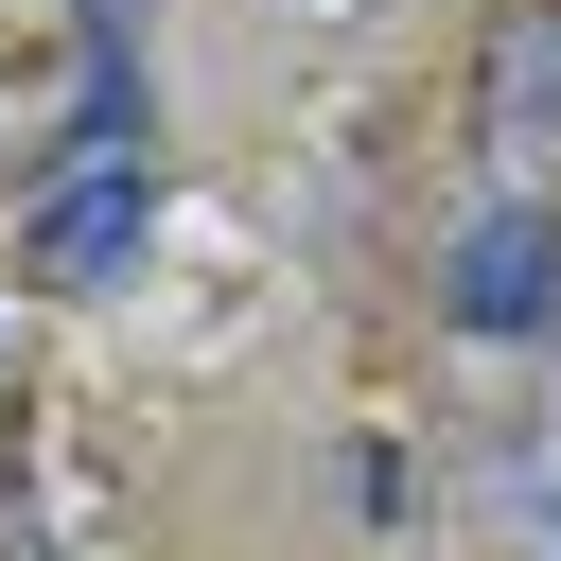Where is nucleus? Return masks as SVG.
<instances>
[{
	"label": "nucleus",
	"instance_id": "obj_2",
	"mask_svg": "<svg viewBox=\"0 0 561 561\" xmlns=\"http://www.w3.org/2000/svg\"><path fill=\"white\" fill-rule=\"evenodd\" d=\"M438 316H456V333H543V316H561V228H543L526 193L473 210L456 263H438Z\"/></svg>",
	"mask_w": 561,
	"mask_h": 561
},
{
	"label": "nucleus",
	"instance_id": "obj_1",
	"mask_svg": "<svg viewBox=\"0 0 561 561\" xmlns=\"http://www.w3.org/2000/svg\"><path fill=\"white\" fill-rule=\"evenodd\" d=\"M140 245H158V158H88V175H35V280H53V298H105Z\"/></svg>",
	"mask_w": 561,
	"mask_h": 561
},
{
	"label": "nucleus",
	"instance_id": "obj_4",
	"mask_svg": "<svg viewBox=\"0 0 561 561\" xmlns=\"http://www.w3.org/2000/svg\"><path fill=\"white\" fill-rule=\"evenodd\" d=\"M491 526H508L526 561H561V438H508V456H491Z\"/></svg>",
	"mask_w": 561,
	"mask_h": 561
},
{
	"label": "nucleus",
	"instance_id": "obj_3",
	"mask_svg": "<svg viewBox=\"0 0 561 561\" xmlns=\"http://www.w3.org/2000/svg\"><path fill=\"white\" fill-rule=\"evenodd\" d=\"M473 140L508 175H561V0H508L473 53Z\"/></svg>",
	"mask_w": 561,
	"mask_h": 561
},
{
	"label": "nucleus",
	"instance_id": "obj_5",
	"mask_svg": "<svg viewBox=\"0 0 561 561\" xmlns=\"http://www.w3.org/2000/svg\"><path fill=\"white\" fill-rule=\"evenodd\" d=\"M543 333H561V316H543Z\"/></svg>",
	"mask_w": 561,
	"mask_h": 561
}]
</instances>
